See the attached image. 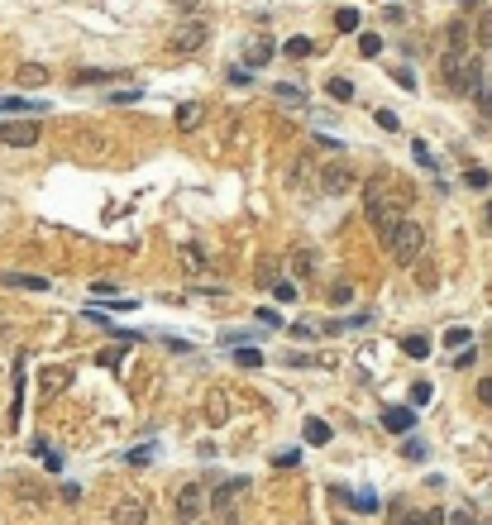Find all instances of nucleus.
Listing matches in <instances>:
<instances>
[{"instance_id": "1", "label": "nucleus", "mask_w": 492, "mask_h": 525, "mask_svg": "<svg viewBox=\"0 0 492 525\" xmlns=\"http://www.w3.org/2000/svg\"><path fill=\"white\" fill-rule=\"evenodd\" d=\"M411 201H416V186L397 182L392 172H378V177L363 182V210L378 230H392L402 220V206H411Z\"/></svg>"}, {"instance_id": "2", "label": "nucleus", "mask_w": 492, "mask_h": 525, "mask_svg": "<svg viewBox=\"0 0 492 525\" xmlns=\"http://www.w3.org/2000/svg\"><path fill=\"white\" fill-rule=\"evenodd\" d=\"M440 77L454 96H478L483 91V62L473 52H444L440 57Z\"/></svg>"}, {"instance_id": "3", "label": "nucleus", "mask_w": 492, "mask_h": 525, "mask_svg": "<svg viewBox=\"0 0 492 525\" xmlns=\"http://www.w3.org/2000/svg\"><path fill=\"white\" fill-rule=\"evenodd\" d=\"M383 244L402 267H411V262L421 258V248H426V230H421L416 220H397L392 230H383Z\"/></svg>"}, {"instance_id": "4", "label": "nucleus", "mask_w": 492, "mask_h": 525, "mask_svg": "<svg viewBox=\"0 0 492 525\" xmlns=\"http://www.w3.org/2000/svg\"><path fill=\"white\" fill-rule=\"evenodd\" d=\"M248 487H253V482H248V477H220L216 487H211V501H206V511H211V516H234V511H239V497H244Z\"/></svg>"}, {"instance_id": "5", "label": "nucleus", "mask_w": 492, "mask_h": 525, "mask_svg": "<svg viewBox=\"0 0 492 525\" xmlns=\"http://www.w3.org/2000/svg\"><path fill=\"white\" fill-rule=\"evenodd\" d=\"M206 501H211V487H206V482H182V487H177V501H172V506H177V521L196 525L206 516Z\"/></svg>"}, {"instance_id": "6", "label": "nucleus", "mask_w": 492, "mask_h": 525, "mask_svg": "<svg viewBox=\"0 0 492 525\" xmlns=\"http://www.w3.org/2000/svg\"><path fill=\"white\" fill-rule=\"evenodd\" d=\"M358 177H354V167L339 158V162H325L321 167V196H344V191H354Z\"/></svg>"}, {"instance_id": "7", "label": "nucleus", "mask_w": 492, "mask_h": 525, "mask_svg": "<svg viewBox=\"0 0 492 525\" xmlns=\"http://www.w3.org/2000/svg\"><path fill=\"white\" fill-rule=\"evenodd\" d=\"M38 120H5V125H0V144H5V148H34V144H38Z\"/></svg>"}, {"instance_id": "8", "label": "nucleus", "mask_w": 492, "mask_h": 525, "mask_svg": "<svg viewBox=\"0 0 492 525\" xmlns=\"http://www.w3.org/2000/svg\"><path fill=\"white\" fill-rule=\"evenodd\" d=\"M206 38H211V24L192 15V20H182V24H177V34H172V52H196Z\"/></svg>"}, {"instance_id": "9", "label": "nucleus", "mask_w": 492, "mask_h": 525, "mask_svg": "<svg viewBox=\"0 0 492 525\" xmlns=\"http://www.w3.org/2000/svg\"><path fill=\"white\" fill-rule=\"evenodd\" d=\"M110 521H115V525H148V501H139V497H125V501H115V511H110Z\"/></svg>"}, {"instance_id": "10", "label": "nucleus", "mask_w": 492, "mask_h": 525, "mask_svg": "<svg viewBox=\"0 0 492 525\" xmlns=\"http://www.w3.org/2000/svg\"><path fill=\"white\" fill-rule=\"evenodd\" d=\"M335 497L349 501L354 511H363V516H373V511H383V497L373 492V487H358V492H349V487H335Z\"/></svg>"}, {"instance_id": "11", "label": "nucleus", "mask_w": 492, "mask_h": 525, "mask_svg": "<svg viewBox=\"0 0 492 525\" xmlns=\"http://www.w3.org/2000/svg\"><path fill=\"white\" fill-rule=\"evenodd\" d=\"M383 425L392 430V435H411V430H416V406H387Z\"/></svg>"}, {"instance_id": "12", "label": "nucleus", "mask_w": 492, "mask_h": 525, "mask_svg": "<svg viewBox=\"0 0 492 525\" xmlns=\"http://www.w3.org/2000/svg\"><path fill=\"white\" fill-rule=\"evenodd\" d=\"M0 282L20 291H48V277H38V272H0Z\"/></svg>"}, {"instance_id": "13", "label": "nucleus", "mask_w": 492, "mask_h": 525, "mask_svg": "<svg viewBox=\"0 0 492 525\" xmlns=\"http://www.w3.org/2000/svg\"><path fill=\"white\" fill-rule=\"evenodd\" d=\"M201 120H206V105H201V101H187V105H177V130H182V134L201 130Z\"/></svg>"}, {"instance_id": "14", "label": "nucleus", "mask_w": 492, "mask_h": 525, "mask_svg": "<svg viewBox=\"0 0 492 525\" xmlns=\"http://www.w3.org/2000/svg\"><path fill=\"white\" fill-rule=\"evenodd\" d=\"M292 272H297V277H316V272H321V253H316V248H297V253H292Z\"/></svg>"}, {"instance_id": "15", "label": "nucleus", "mask_w": 492, "mask_h": 525, "mask_svg": "<svg viewBox=\"0 0 492 525\" xmlns=\"http://www.w3.org/2000/svg\"><path fill=\"white\" fill-rule=\"evenodd\" d=\"M15 81H20V86H24V91H38V86H43V81H48V72H43V67H38V62H24V67H20V72H15Z\"/></svg>"}, {"instance_id": "16", "label": "nucleus", "mask_w": 492, "mask_h": 525, "mask_svg": "<svg viewBox=\"0 0 492 525\" xmlns=\"http://www.w3.org/2000/svg\"><path fill=\"white\" fill-rule=\"evenodd\" d=\"M273 38H253V43H248V67H268V62H273Z\"/></svg>"}, {"instance_id": "17", "label": "nucleus", "mask_w": 492, "mask_h": 525, "mask_svg": "<svg viewBox=\"0 0 492 525\" xmlns=\"http://www.w3.org/2000/svg\"><path fill=\"white\" fill-rule=\"evenodd\" d=\"M325 96H330V101H354V81H349V77H330L325 81Z\"/></svg>"}, {"instance_id": "18", "label": "nucleus", "mask_w": 492, "mask_h": 525, "mask_svg": "<svg viewBox=\"0 0 492 525\" xmlns=\"http://www.w3.org/2000/svg\"><path fill=\"white\" fill-rule=\"evenodd\" d=\"M306 444H311V449H325L330 444V425H325V420H306Z\"/></svg>"}, {"instance_id": "19", "label": "nucleus", "mask_w": 492, "mask_h": 525, "mask_svg": "<svg viewBox=\"0 0 492 525\" xmlns=\"http://www.w3.org/2000/svg\"><path fill=\"white\" fill-rule=\"evenodd\" d=\"M20 406H24V358L15 363V406H10V420L20 425Z\"/></svg>"}, {"instance_id": "20", "label": "nucleus", "mask_w": 492, "mask_h": 525, "mask_svg": "<svg viewBox=\"0 0 492 525\" xmlns=\"http://www.w3.org/2000/svg\"><path fill=\"white\" fill-rule=\"evenodd\" d=\"M444 38H449V52H468V24H464V20H454Z\"/></svg>"}, {"instance_id": "21", "label": "nucleus", "mask_w": 492, "mask_h": 525, "mask_svg": "<svg viewBox=\"0 0 492 525\" xmlns=\"http://www.w3.org/2000/svg\"><path fill=\"white\" fill-rule=\"evenodd\" d=\"M153 458H158V449H153V444H139V449H129V454H125V463H129V468H148Z\"/></svg>"}, {"instance_id": "22", "label": "nucleus", "mask_w": 492, "mask_h": 525, "mask_svg": "<svg viewBox=\"0 0 492 525\" xmlns=\"http://www.w3.org/2000/svg\"><path fill=\"white\" fill-rule=\"evenodd\" d=\"M282 52H287V57H311V52H316V43H311L306 34H297V38H287V43H282Z\"/></svg>"}, {"instance_id": "23", "label": "nucleus", "mask_w": 492, "mask_h": 525, "mask_svg": "<svg viewBox=\"0 0 492 525\" xmlns=\"http://www.w3.org/2000/svg\"><path fill=\"white\" fill-rule=\"evenodd\" d=\"M120 77H125V72H96V67H86V72H77L72 81H77V86H96V81H120Z\"/></svg>"}, {"instance_id": "24", "label": "nucleus", "mask_w": 492, "mask_h": 525, "mask_svg": "<svg viewBox=\"0 0 492 525\" xmlns=\"http://www.w3.org/2000/svg\"><path fill=\"white\" fill-rule=\"evenodd\" d=\"M402 349H407L411 358H430V340H426V335H407V340H402Z\"/></svg>"}, {"instance_id": "25", "label": "nucleus", "mask_w": 492, "mask_h": 525, "mask_svg": "<svg viewBox=\"0 0 492 525\" xmlns=\"http://www.w3.org/2000/svg\"><path fill=\"white\" fill-rule=\"evenodd\" d=\"M34 454H38V458H43V463H48V468H62V454H57L53 444H48V440H34Z\"/></svg>"}, {"instance_id": "26", "label": "nucleus", "mask_w": 492, "mask_h": 525, "mask_svg": "<svg viewBox=\"0 0 492 525\" xmlns=\"http://www.w3.org/2000/svg\"><path fill=\"white\" fill-rule=\"evenodd\" d=\"M273 91L282 96V101H292V105H306V86H292V81H277Z\"/></svg>"}, {"instance_id": "27", "label": "nucleus", "mask_w": 492, "mask_h": 525, "mask_svg": "<svg viewBox=\"0 0 492 525\" xmlns=\"http://www.w3.org/2000/svg\"><path fill=\"white\" fill-rule=\"evenodd\" d=\"M335 29H339V34H354V29H358V10H354V5H344V10L335 15Z\"/></svg>"}, {"instance_id": "28", "label": "nucleus", "mask_w": 492, "mask_h": 525, "mask_svg": "<svg viewBox=\"0 0 492 525\" xmlns=\"http://www.w3.org/2000/svg\"><path fill=\"white\" fill-rule=\"evenodd\" d=\"M234 363H239V368H258V363H263V349H248V344H239V349H234Z\"/></svg>"}, {"instance_id": "29", "label": "nucleus", "mask_w": 492, "mask_h": 525, "mask_svg": "<svg viewBox=\"0 0 492 525\" xmlns=\"http://www.w3.org/2000/svg\"><path fill=\"white\" fill-rule=\"evenodd\" d=\"M444 344H449V349H464V344H473V330H468V325H454V330H444Z\"/></svg>"}, {"instance_id": "30", "label": "nucleus", "mask_w": 492, "mask_h": 525, "mask_svg": "<svg viewBox=\"0 0 492 525\" xmlns=\"http://www.w3.org/2000/svg\"><path fill=\"white\" fill-rule=\"evenodd\" d=\"M464 186H468V191H488L492 177L483 172V167H468V172H464Z\"/></svg>"}, {"instance_id": "31", "label": "nucleus", "mask_w": 492, "mask_h": 525, "mask_svg": "<svg viewBox=\"0 0 492 525\" xmlns=\"http://www.w3.org/2000/svg\"><path fill=\"white\" fill-rule=\"evenodd\" d=\"M206 416H211V420H216V425H220V420H225V416H230V401H225V396H211V401H206Z\"/></svg>"}, {"instance_id": "32", "label": "nucleus", "mask_w": 492, "mask_h": 525, "mask_svg": "<svg viewBox=\"0 0 492 525\" xmlns=\"http://www.w3.org/2000/svg\"><path fill=\"white\" fill-rule=\"evenodd\" d=\"M444 525H478V511H473V506H459V511L444 516Z\"/></svg>"}, {"instance_id": "33", "label": "nucleus", "mask_w": 492, "mask_h": 525, "mask_svg": "<svg viewBox=\"0 0 492 525\" xmlns=\"http://www.w3.org/2000/svg\"><path fill=\"white\" fill-rule=\"evenodd\" d=\"M358 52H363V57H378V52H383V38H378V34H358Z\"/></svg>"}, {"instance_id": "34", "label": "nucleus", "mask_w": 492, "mask_h": 525, "mask_svg": "<svg viewBox=\"0 0 492 525\" xmlns=\"http://www.w3.org/2000/svg\"><path fill=\"white\" fill-rule=\"evenodd\" d=\"M349 301H354V287H349V282H335V287H330V306H349Z\"/></svg>"}, {"instance_id": "35", "label": "nucleus", "mask_w": 492, "mask_h": 525, "mask_svg": "<svg viewBox=\"0 0 492 525\" xmlns=\"http://www.w3.org/2000/svg\"><path fill=\"white\" fill-rule=\"evenodd\" d=\"M143 101V86H129V91H110V105H134Z\"/></svg>"}, {"instance_id": "36", "label": "nucleus", "mask_w": 492, "mask_h": 525, "mask_svg": "<svg viewBox=\"0 0 492 525\" xmlns=\"http://www.w3.org/2000/svg\"><path fill=\"white\" fill-rule=\"evenodd\" d=\"M0 110H43V101H24V96H5Z\"/></svg>"}, {"instance_id": "37", "label": "nucleus", "mask_w": 492, "mask_h": 525, "mask_svg": "<svg viewBox=\"0 0 492 525\" xmlns=\"http://www.w3.org/2000/svg\"><path fill=\"white\" fill-rule=\"evenodd\" d=\"M430 396H435V387H430V382H411V406H426Z\"/></svg>"}, {"instance_id": "38", "label": "nucleus", "mask_w": 492, "mask_h": 525, "mask_svg": "<svg viewBox=\"0 0 492 525\" xmlns=\"http://www.w3.org/2000/svg\"><path fill=\"white\" fill-rule=\"evenodd\" d=\"M273 463H277V468H301V449H282Z\"/></svg>"}, {"instance_id": "39", "label": "nucleus", "mask_w": 492, "mask_h": 525, "mask_svg": "<svg viewBox=\"0 0 492 525\" xmlns=\"http://www.w3.org/2000/svg\"><path fill=\"white\" fill-rule=\"evenodd\" d=\"M273 296L277 301H297V282H273Z\"/></svg>"}, {"instance_id": "40", "label": "nucleus", "mask_w": 492, "mask_h": 525, "mask_svg": "<svg viewBox=\"0 0 492 525\" xmlns=\"http://www.w3.org/2000/svg\"><path fill=\"white\" fill-rule=\"evenodd\" d=\"M182 258L192 262V267H201V272H206V253H201V248H196V244H187V248H182Z\"/></svg>"}, {"instance_id": "41", "label": "nucleus", "mask_w": 492, "mask_h": 525, "mask_svg": "<svg viewBox=\"0 0 492 525\" xmlns=\"http://www.w3.org/2000/svg\"><path fill=\"white\" fill-rule=\"evenodd\" d=\"M478 43H483V48H492V15H483V20H478Z\"/></svg>"}, {"instance_id": "42", "label": "nucleus", "mask_w": 492, "mask_h": 525, "mask_svg": "<svg viewBox=\"0 0 492 525\" xmlns=\"http://www.w3.org/2000/svg\"><path fill=\"white\" fill-rule=\"evenodd\" d=\"M411 153H416V162H421V167H430V172H435V158H430V148H426V144H411Z\"/></svg>"}, {"instance_id": "43", "label": "nucleus", "mask_w": 492, "mask_h": 525, "mask_svg": "<svg viewBox=\"0 0 492 525\" xmlns=\"http://www.w3.org/2000/svg\"><path fill=\"white\" fill-rule=\"evenodd\" d=\"M378 125H383L387 134H397V130H402V120H397V115H392V110H378Z\"/></svg>"}, {"instance_id": "44", "label": "nucleus", "mask_w": 492, "mask_h": 525, "mask_svg": "<svg viewBox=\"0 0 492 525\" xmlns=\"http://www.w3.org/2000/svg\"><path fill=\"white\" fill-rule=\"evenodd\" d=\"M258 320H263V325H268V330H282V315H277V311H268V306H263V311H258Z\"/></svg>"}, {"instance_id": "45", "label": "nucleus", "mask_w": 492, "mask_h": 525, "mask_svg": "<svg viewBox=\"0 0 492 525\" xmlns=\"http://www.w3.org/2000/svg\"><path fill=\"white\" fill-rule=\"evenodd\" d=\"M91 296H106V301H115V282H91Z\"/></svg>"}, {"instance_id": "46", "label": "nucleus", "mask_w": 492, "mask_h": 525, "mask_svg": "<svg viewBox=\"0 0 492 525\" xmlns=\"http://www.w3.org/2000/svg\"><path fill=\"white\" fill-rule=\"evenodd\" d=\"M478 110H483V120H488V130H492V96L488 91H478Z\"/></svg>"}, {"instance_id": "47", "label": "nucleus", "mask_w": 492, "mask_h": 525, "mask_svg": "<svg viewBox=\"0 0 492 525\" xmlns=\"http://www.w3.org/2000/svg\"><path fill=\"white\" fill-rule=\"evenodd\" d=\"M478 401H483V406H492V377H483V382H478Z\"/></svg>"}, {"instance_id": "48", "label": "nucleus", "mask_w": 492, "mask_h": 525, "mask_svg": "<svg viewBox=\"0 0 492 525\" xmlns=\"http://www.w3.org/2000/svg\"><path fill=\"white\" fill-rule=\"evenodd\" d=\"M230 81H234V86H248V67H230Z\"/></svg>"}, {"instance_id": "49", "label": "nucleus", "mask_w": 492, "mask_h": 525, "mask_svg": "<svg viewBox=\"0 0 492 525\" xmlns=\"http://www.w3.org/2000/svg\"><path fill=\"white\" fill-rule=\"evenodd\" d=\"M407 458H426V444H421V440H407Z\"/></svg>"}, {"instance_id": "50", "label": "nucleus", "mask_w": 492, "mask_h": 525, "mask_svg": "<svg viewBox=\"0 0 492 525\" xmlns=\"http://www.w3.org/2000/svg\"><path fill=\"white\" fill-rule=\"evenodd\" d=\"M421 525H444V511H421Z\"/></svg>"}, {"instance_id": "51", "label": "nucleus", "mask_w": 492, "mask_h": 525, "mask_svg": "<svg viewBox=\"0 0 492 525\" xmlns=\"http://www.w3.org/2000/svg\"><path fill=\"white\" fill-rule=\"evenodd\" d=\"M177 10H187V15H196V10H201V0H177Z\"/></svg>"}, {"instance_id": "52", "label": "nucleus", "mask_w": 492, "mask_h": 525, "mask_svg": "<svg viewBox=\"0 0 492 525\" xmlns=\"http://www.w3.org/2000/svg\"><path fill=\"white\" fill-rule=\"evenodd\" d=\"M483 225H488V230H492V206H488V210H483Z\"/></svg>"}, {"instance_id": "53", "label": "nucleus", "mask_w": 492, "mask_h": 525, "mask_svg": "<svg viewBox=\"0 0 492 525\" xmlns=\"http://www.w3.org/2000/svg\"><path fill=\"white\" fill-rule=\"evenodd\" d=\"M478 525H483V521H478Z\"/></svg>"}]
</instances>
